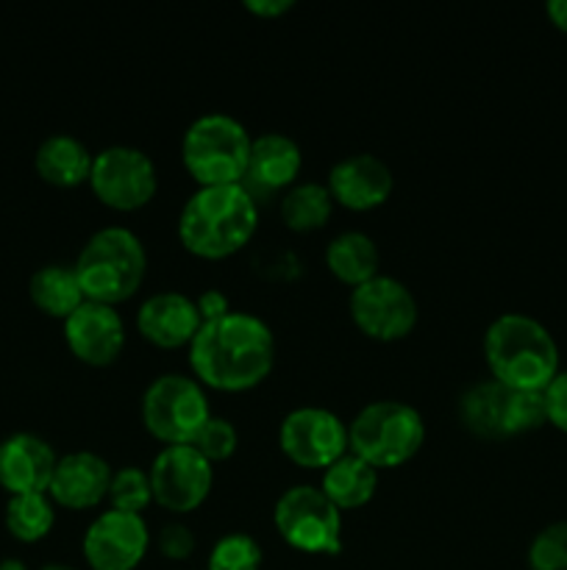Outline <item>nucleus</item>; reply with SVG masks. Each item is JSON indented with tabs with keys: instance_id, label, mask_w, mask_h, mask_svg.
Returning a JSON list of instances; mask_svg holds the SVG:
<instances>
[{
	"instance_id": "obj_7",
	"label": "nucleus",
	"mask_w": 567,
	"mask_h": 570,
	"mask_svg": "<svg viewBox=\"0 0 567 570\" xmlns=\"http://www.w3.org/2000/svg\"><path fill=\"white\" fill-rule=\"evenodd\" d=\"M459 421L484 440H509L548 423L539 390H515L495 379H478L459 395Z\"/></svg>"
},
{
	"instance_id": "obj_11",
	"label": "nucleus",
	"mask_w": 567,
	"mask_h": 570,
	"mask_svg": "<svg viewBox=\"0 0 567 570\" xmlns=\"http://www.w3.org/2000/svg\"><path fill=\"white\" fill-rule=\"evenodd\" d=\"M348 309L356 328L381 343L409 337L420 317L415 293L400 278L384 276V273L350 289Z\"/></svg>"
},
{
	"instance_id": "obj_35",
	"label": "nucleus",
	"mask_w": 567,
	"mask_h": 570,
	"mask_svg": "<svg viewBox=\"0 0 567 570\" xmlns=\"http://www.w3.org/2000/svg\"><path fill=\"white\" fill-rule=\"evenodd\" d=\"M545 11H548L550 22L561 31H567V0H548L545 3Z\"/></svg>"
},
{
	"instance_id": "obj_33",
	"label": "nucleus",
	"mask_w": 567,
	"mask_h": 570,
	"mask_svg": "<svg viewBox=\"0 0 567 570\" xmlns=\"http://www.w3.org/2000/svg\"><path fill=\"white\" fill-rule=\"evenodd\" d=\"M195 304H198L200 321H203V323L217 321V317H222V315H228V312H231V301H228V295L222 293V289H217V287L203 289V293L195 298Z\"/></svg>"
},
{
	"instance_id": "obj_21",
	"label": "nucleus",
	"mask_w": 567,
	"mask_h": 570,
	"mask_svg": "<svg viewBox=\"0 0 567 570\" xmlns=\"http://www.w3.org/2000/svg\"><path fill=\"white\" fill-rule=\"evenodd\" d=\"M92 159L94 154L83 139H78L76 134L59 131L39 142L37 154H33V167L50 187L72 189L89 184Z\"/></svg>"
},
{
	"instance_id": "obj_37",
	"label": "nucleus",
	"mask_w": 567,
	"mask_h": 570,
	"mask_svg": "<svg viewBox=\"0 0 567 570\" xmlns=\"http://www.w3.org/2000/svg\"><path fill=\"white\" fill-rule=\"evenodd\" d=\"M39 570H78V568H72V566H61V562H50V566H42Z\"/></svg>"
},
{
	"instance_id": "obj_1",
	"label": "nucleus",
	"mask_w": 567,
	"mask_h": 570,
	"mask_svg": "<svg viewBox=\"0 0 567 570\" xmlns=\"http://www.w3.org/2000/svg\"><path fill=\"white\" fill-rule=\"evenodd\" d=\"M276 365V334L253 312L231 309L200 326L189 343V367L203 387L245 393L270 376Z\"/></svg>"
},
{
	"instance_id": "obj_8",
	"label": "nucleus",
	"mask_w": 567,
	"mask_h": 570,
	"mask_svg": "<svg viewBox=\"0 0 567 570\" xmlns=\"http://www.w3.org/2000/svg\"><path fill=\"white\" fill-rule=\"evenodd\" d=\"M142 423L159 443L192 445L215 412L206 387L187 373H161L145 387Z\"/></svg>"
},
{
	"instance_id": "obj_9",
	"label": "nucleus",
	"mask_w": 567,
	"mask_h": 570,
	"mask_svg": "<svg viewBox=\"0 0 567 570\" xmlns=\"http://www.w3.org/2000/svg\"><path fill=\"white\" fill-rule=\"evenodd\" d=\"M272 527L300 554L337 557L342 551V512L315 484H292L272 507Z\"/></svg>"
},
{
	"instance_id": "obj_16",
	"label": "nucleus",
	"mask_w": 567,
	"mask_h": 570,
	"mask_svg": "<svg viewBox=\"0 0 567 570\" xmlns=\"http://www.w3.org/2000/svg\"><path fill=\"white\" fill-rule=\"evenodd\" d=\"M326 187L334 204L350 212H370L389 200L395 189V173L381 156L361 150L334 161Z\"/></svg>"
},
{
	"instance_id": "obj_25",
	"label": "nucleus",
	"mask_w": 567,
	"mask_h": 570,
	"mask_svg": "<svg viewBox=\"0 0 567 570\" xmlns=\"http://www.w3.org/2000/svg\"><path fill=\"white\" fill-rule=\"evenodd\" d=\"M278 212H281L284 226L292 232H317L331 217L334 198L322 181H298L281 195Z\"/></svg>"
},
{
	"instance_id": "obj_24",
	"label": "nucleus",
	"mask_w": 567,
	"mask_h": 570,
	"mask_svg": "<svg viewBox=\"0 0 567 570\" xmlns=\"http://www.w3.org/2000/svg\"><path fill=\"white\" fill-rule=\"evenodd\" d=\"M326 265L339 282L354 289L378 276L381 254H378V245L370 234L348 228V232H339L337 237L328 239Z\"/></svg>"
},
{
	"instance_id": "obj_22",
	"label": "nucleus",
	"mask_w": 567,
	"mask_h": 570,
	"mask_svg": "<svg viewBox=\"0 0 567 570\" xmlns=\"http://www.w3.org/2000/svg\"><path fill=\"white\" fill-rule=\"evenodd\" d=\"M320 490L339 512L359 510V507L370 504L372 495H376L378 471L370 462H365L361 456H356L354 451H348V454L334 460L331 465L322 471Z\"/></svg>"
},
{
	"instance_id": "obj_10",
	"label": "nucleus",
	"mask_w": 567,
	"mask_h": 570,
	"mask_svg": "<svg viewBox=\"0 0 567 570\" xmlns=\"http://www.w3.org/2000/svg\"><path fill=\"white\" fill-rule=\"evenodd\" d=\"M89 187L109 209L137 212L153 200L159 189V170L137 145H106L92 159Z\"/></svg>"
},
{
	"instance_id": "obj_19",
	"label": "nucleus",
	"mask_w": 567,
	"mask_h": 570,
	"mask_svg": "<svg viewBox=\"0 0 567 570\" xmlns=\"http://www.w3.org/2000/svg\"><path fill=\"white\" fill-rule=\"evenodd\" d=\"M59 454L33 432H14L0 443V488L9 495L48 493Z\"/></svg>"
},
{
	"instance_id": "obj_20",
	"label": "nucleus",
	"mask_w": 567,
	"mask_h": 570,
	"mask_svg": "<svg viewBox=\"0 0 567 570\" xmlns=\"http://www.w3.org/2000/svg\"><path fill=\"white\" fill-rule=\"evenodd\" d=\"M304 170V150L292 137L281 131H267L253 137L248 156V170H245V187L261 189V193H287L292 184H298Z\"/></svg>"
},
{
	"instance_id": "obj_30",
	"label": "nucleus",
	"mask_w": 567,
	"mask_h": 570,
	"mask_svg": "<svg viewBox=\"0 0 567 570\" xmlns=\"http://www.w3.org/2000/svg\"><path fill=\"white\" fill-rule=\"evenodd\" d=\"M192 445L215 465V462L231 460L233 451L239 449V432L228 417L211 415Z\"/></svg>"
},
{
	"instance_id": "obj_32",
	"label": "nucleus",
	"mask_w": 567,
	"mask_h": 570,
	"mask_svg": "<svg viewBox=\"0 0 567 570\" xmlns=\"http://www.w3.org/2000/svg\"><path fill=\"white\" fill-rule=\"evenodd\" d=\"M545 395V417L554 423L559 432L567 434V371H559L554 382L543 390Z\"/></svg>"
},
{
	"instance_id": "obj_17",
	"label": "nucleus",
	"mask_w": 567,
	"mask_h": 570,
	"mask_svg": "<svg viewBox=\"0 0 567 570\" xmlns=\"http://www.w3.org/2000/svg\"><path fill=\"white\" fill-rule=\"evenodd\" d=\"M111 465L98 451H70L56 462L48 495L56 507L83 512L109 499Z\"/></svg>"
},
{
	"instance_id": "obj_31",
	"label": "nucleus",
	"mask_w": 567,
	"mask_h": 570,
	"mask_svg": "<svg viewBox=\"0 0 567 570\" xmlns=\"http://www.w3.org/2000/svg\"><path fill=\"white\" fill-rule=\"evenodd\" d=\"M156 549L165 560L183 562L195 554L198 540H195V532L183 521H167L156 534Z\"/></svg>"
},
{
	"instance_id": "obj_34",
	"label": "nucleus",
	"mask_w": 567,
	"mask_h": 570,
	"mask_svg": "<svg viewBox=\"0 0 567 570\" xmlns=\"http://www.w3.org/2000/svg\"><path fill=\"white\" fill-rule=\"evenodd\" d=\"M242 6L261 20H276V17L295 9V0H245Z\"/></svg>"
},
{
	"instance_id": "obj_23",
	"label": "nucleus",
	"mask_w": 567,
	"mask_h": 570,
	"mask_svg": "<svg viewBox=\"0 0 567 570\" xmlns=\"http://www.w3.org/2000/svg\"><path fill=\"white\" fill-rule=\"evenodd\" d=\"M28 295L39 312L61 323L87 301L76 265H67V262H50V265L33 271L31 282H28Z\"/></svg>"
},
{
	"instance_id": "obj_2",
	"label": "nucleus",
	"mask_w": 567,
	"mask_h": 570,
	"mask_svg": "<svg viewBox=\"0 0 567 570\" xmlns=\"http://www.w3.org/2000/svg\"><path fill=\"white\" fill-rule=\"evenodd\" d=\"M259 200L245 184L198 187L178 212V239L200 259H228L253 239Z\"/></svg>"
},
{
	"instance_id": "obj_3",
	"label": "nucleus",
	"mask_w": 567,
	"mask_h": 570,
	"mask_svg": "<svg viewBox=\"0 0 567 570\" xmlns=\"http://www.w3.org/2000/svg\"><path fill=\"white\" fill-rule=\"evenodd\" d=\"M484 360L495 382L543 393L559 373V345L537 317L504 312L484 332Z\"/></svg>"
},
{
	"instance_id": "obj_15",
	"label": "nucleus",
	"mask_w": 567,
	"mask_h": 570,
	"mask_svg": "<svg viewBox=\"0 0 567 570\" xmlns=\"http://www.w3.org/2000/svg\"><path fill=\"white\" fill-rule=\"evenodd\" d=\"M64 343L83 365L106 367L120 360L126 348V321L117 306L83 301L64 323Z\"/></svg>"
},
{
	"instance_id": "obj_18",
	"label": "nucleus",
	"mask_w": 567,
	"mask_h": 570,
	"mask_svg": "<svg viewBox=\"0 0 567 570\" xmlns=\"http://www.w3.org/2000/svg\"><path fill=\"white\" fill-rule=\"evenodd\" d=\"M203 321L192 295L181 289H159L137 309V332L156 348H181L195 340Z\"/></svg>"
},
{
	"instance_id": "obj_13",
	"label": "nucleus",
	"mask_w": 567,
	"mask_h": 570,
	"mask_svg": "<svg viewBox=\"0 0 567 570\" xmlns=\"http://www.w3.org/2000/svg\"><path fill=\"white\" fill-rule=\"evenodd\" d=\"M153 501L167 512H195L215 488V465L195 445H165L150 462Z\"/></svg>"
},
{
	"instance_id": "obj_4",
	"label": "nucleus",
	"mask_w": 567,
	"mask_h": 570,
	"mask_svg": "<svg viewBox=\"0 0 567 570\" xmlns=\"http://www.w3.org/2000/svg\"><path fill=\"white\" fill-rule=\"evenodd\" d=\"M83 298L117 306L139 293L148 273V250L137 232L126 226L98 228L76 256Z\"/></svg>"
},
{
	"instance_id": "obj_27",
	"label": "nucleus",
	"mask_w": 567,
	"mask_h": 570,
	"mask_svg": "<svg viewBox=\"0 0 567 570\" xmlns=\"http://www.w3.org/2000/svg\"><path fill=\"white\" fill-rule=\"evenodd\" d=\"M265 551L261 543L248 532H228L211 546L206 570H261Z\"/></svg>"
},
{
	"instance_id": "obj_6",
	"label": "nucleus",
	"mask_w": 567,
	"mask_h": 570,
	"mask_svg": "<svg viewBox=\"0 0 567 570\" xmlns=\"http://www.w3.org/2000/svg\"><path fill=\"white\" fill-rule=\"evenodd\" d=\"M348 443L376 471L400 468L426 443V421L417 406L398 399L370 401L348 423Z\"/></svg>"
},
{
	"instance_id": "obj_14",
	"label": "nucleus",
	"mask_w": 567,
	"mask_h": 570,
	"mask_svg": "<svg viewBox=\"0 0 567 570\" xmlns=\"http://www.w3.org/2000/svg\"><path fill=\"white\" fill-rule=\"evenodd\" d=\"M150 549V527L145 515L106 510L92 518L81 540L83 560L92 570H137Z\"/></svg>"
},
{
	"instance_id": "obj_26",
	"label": "nucleus",
	"mask_w": 567,
	"mask_h": 570,
	"mask_svg": "<svg viewBox=\"0 0 567 570\" xmlns=\"http://www.w3.org/2000/svg\"><path fill=\"white\" fill-rule=\"evenodd\" d=\"M6 529L20 543H39L56 527V504L48 493L9 495L6 504Z\"/></svg>"
},
{
	"instance_id": "obj_36",
	"label": "nucleus",
	"mask_w": 567,
	"mask_h": 570,
	"mask_svg": "<svg viewBox=\"0 0 567 570\" xmlns=\"http://www.w3.org/2000/svg\"><path fill=\"white\" fill-rule=\"evenodd\" d=\"M0 570H28V566L17 557H6V560H0Z\"/></svg>"
},
{
	"instance_id": "obj_29",
	"label": "nucleus",
	"mask_w": 567,
	"mask_h": 570,
	"mask_svg": "<svg viewBox=\"0 0 567 570\" xmlns=\"http://www.w3.org/2000/svg\"><path fill=\"white\" fill-rule=\"evenodd\" d=\"M528 570H567V521H554L534 534Z\"/></svg>"
},
{
	"instance_id": "obj_28",
	"label": "nucleus",
	"mask_w": 567,
	"mask_h": 570,
	"mask_svg": "<svg viewBox=\"0 0 567 570\" xmlns=\"http://www.w3.org/2000/svg\"><path fill=\"white\" fill-rule=\"evenodd\" d=\"M106 501H109L111 510L137 512V515H142L150 507V501H153L150 473L139 465L117 468V471L111 473L109 499Z\"/></svg>"
},
{
	"instance_id": "obj_12",
	"label": "nucleus",
	"mask_w": 567,
	"mask_h": 570,
	"mask_svg": "<svg viewBox=\"0 0 567 570\" xmlns=\"http://www.w3.org/2000/svg\"><path fill=\"white\" fill-rule=\"evenodd\" d=\"M278 445L295 465L326 471L334 460L350 451L348 423L326 406H295L281 417Z\"/></svg>"
},
{
	"instance_id": "obj_5",
	"label": "nucleus",
	"mask_w": 567,
	"mask_h": 570,
	"mask_svg": "<svg viewBox=\"0 0 567 570\" xmlns=\"http://www.w3.org/2000/svg\"><path fill=\"white\" fill-rule=\"evenodd\" d=\"M253 137L228 111H203L181 137V161L198 187L242 184Z\"/></svg>"
}]
</instances>
